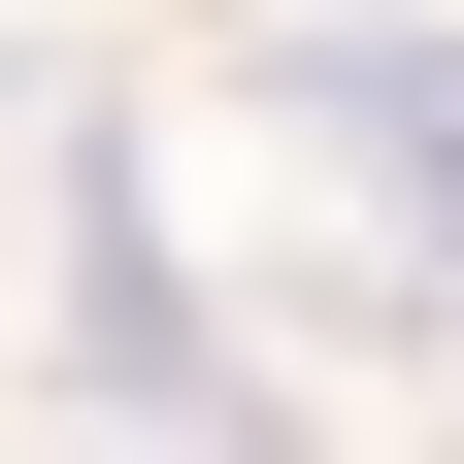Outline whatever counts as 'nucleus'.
<instances>
[{
  "instance_id": "nucleus-1",
  "label": "nucleus",
  "mask_w": 464,
  "mask_h": 464,
  "mask_svg": "<svg viewBox=\"0 0 464 464\" xmlns=\"http://www.w3.org/2000/svg\"><path fill=\"white\" fill-rule=\"evenodd\" d=\"M299 133L365 166V232L464 299V67H431V34H299Z\"/></svg>"
}]
</instances>
